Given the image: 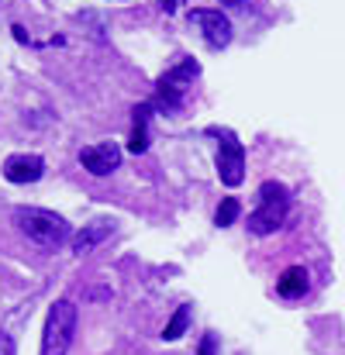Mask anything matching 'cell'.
Returning <instances> with one entry per match:
<instances>
[{"instance_id":"7","label":"cell","mask_w":345,"mask_h":355,"mask_svg":"<svg viewBox=\"0 0 345 355\" xmlns=\"http://www.w3.org/2000/svg\"><path fill=\"white\" fill-rule=\"evenodd\" d=\"M80 166L94 176H111L121 166V148L115 141H94V145L80 148Z\"/></svg>"},{"instance_id":"4","label":"cell","mask_w":345,"mask_h":355,"mask_svg":"<svg viewBox=\"0 0 345 355\" xmlns=\"http://www.w3.org/2000/svg\"><path fill=\"white\" fill-rule=\"evenodd\" d=\"M197 73H201V66L194 59H183L173 69H166L159 76V83H155V104L162 111H180L183 107V94H187V87L194 83Z\"/></svg>"},{"instance_id":"11","label":"cell","mask_w":345,"mask_h":355,"mask_svg":"<svg viewBox=\"0 0 345 355\" xmlns=\"http://www.w3.org/2000/svg\"><path fill=\"white\" fill-rule=\"evenodd\" d=\"M104 238H111V225H108V221H94V225H87L80 235H73V252H76V255H87V252H94Z\"/></svg>"},{"instance_id":"14","label":"cell","mask_w":345,"mask_h":355,"mask_svg":"<svg viewBox=\"0 0 345 355\" xmlns=\"http://www.w3.org/2000/svg\"><path fill=\"white\" fill-rule=\"evenodd\" d=\"M0 355H17V342L7 331H0Z\"/></svg>"},{"instance_id":"3","label":"cell","mask_w":345,"mask_h":355,"mask_svg":"<svg viewBox=\"0 0 345 355\" xmlns=\"http://www.w3.org/2000/svg\"><path fill=\"white\" fill-rule=\"evenodd\" d=\"M73 335H76V304L56 300L42 328V355H66L73 345Z\"/></svg>"},{"instance_id":"6","label":"cell","mask_w":345,"mask_h":355,"mask_svg":"<svg viewBox=\"0 0 345 355\" xmlns=\"http://www.w3.org/2000/svg\"><path fill=\"white\" fill-rule=\"evenodd\" d=\"M221 135L218 141V180L225 187H238L245 180V145L231 131H214Z\"/></svg>"},{"instance_id":"16","label":"cell","mask_w":345,"mask_h":355,"mask_svg":"<svg viewBox=\"0 0 345 355\" xmlns=\"http://www.w3.org/2000/svg\"><path fill=\"white\" fill-rule=\"evenodd\" d=\"M201 355H214V338H211V335L204 338V345H201Z\"/></svg>"},{"instance_id":"2","label":"cell","mask_w":345,"mask_h":355,"mask_svg":"<svg viewBox=\"0 0 345 355\" xmlns=\"http://www.w3.org/2000/svg\"><path fill=\"white\" fill-rule=\"evenodd\" d=\"M290 211V190L276 180H266L259 187V207L249 214V232L252 235H273L283 228Z\"/></svg>"},{"instance_id":"10","label":"cell","mask_w":345,"mask_h":355,"mask_svg":"<svg viewBox=\"0 0 345 355\" xmlns=\"http://www.w3.org/2000/svg\"><path fill=\"white\" fill-rule=\"evenodd\" d=\"M149 118H152V104H138L135 107V121H131V141H128V148L135 155H142L149 148Z\"/></svg>"},{"instance_id":"9","label":"cell","mask_w":345,"mask_h":355,"mask_svg":"<svg viewBox=\"0 0 345 355\" xmlns=\"http://www.w3.org/2000/svg\"><path fill=\"white\" fill-rule=\"evenodd\" d=\"M276 293H280L283 300H297V297H304V293H308V269H304V266H290V269H283V276L276 279Z\"/></svg>"},{"instance_id":"13","label":"cell","mask_w":345,"mask_h":355,"mask_svg":"<svg viewBox=\"0 0 345 355\" xmlns=\"http://www.w3.org/2000/svg\"><path fill=\"white\" fill-rule=\"evenodd\" d=\"M242 214V207H238V200L235 197H225L221 200V207H218V214H214V225L218 228H228V225H235V218Z\"/></svg>"},{"instance_id":"5","label":"cell","mask_w":345,"mask_h":355,"mask_svg":"<svg viewBox=\"0 0 345 355\" xmlns=\"http://www.w3.org/2000/svg\"><path fill=\"white\" fill-rule=\"evenodd\" d=\"M187 21H190V28L201 31V38H204L208 49H225L231 42L228 14H221L214 7H194V10H187Z\"/></svg>"},{"instance_id":"15","label":"cell","mask_w":345,"mask_h":355,"mask_svg":"<svg viewBox=\"0 0 345 355\" xmlns=\"http://www.w3.org/2000/svg\"><path fill=\"white\" fill-rule=\"evenodd\" d=\"M180 3H183V0H159V7H162L166 14H173V10H176Z\"/></svg>"},{"instance_id":"17","label":"cell","mask_w":345,"mask_h":355,"mask_svg":"<svg viewBox=\"0 0 345 355\" xmlns=\"http://www.w3.org/2000/svg\"><path fill=\"white\" fill-rule=\"evenodd\" d=\"M221 3H238V0H221Z\"/></svg>"},{"instance_id":"12","label":"cell","mask_w":345,"mask_h":355,"mask_svg":"<svg viewBox=\"0 0 345 355\" xmlns=\"http://www.w3.org/2000/svg\"><path fill=\"white\" fill-rule=\"evenodd\" d=\"M187 324H190V307H176V314H173L169 324L162 328V338H166V342H176V338L187 331Z\"/></svg>"},{"instance_id":"1","label":"cell","mask_w":345,"mask_h":355,"mask_svg":"<svg viewBox=\"0 0 345 355\" xmlns=\"http://www.w3.org/2000/svg\"><path fill=\"white\" fill-rule=\"evenodd\" d=\"M14 225L21 228V235H28L42 248H59L73 238L66 218H59L56 211H45V207H14Z\"/></svg>"},{"instance_id":"8","label":"cell","mask_w":345,"mask_h":355,"mask_svg":"<svg viewBox=\"0 0 345 355\" xmlns=\"http://www.w3.org/2000/svg\"><path fill=\"white\" fill-rule=\"evenodd\" d=\"M42 173H45V159L42 155L21 152V155H7L3 159V180L7 183H38Z\"/></svg>"}]
</instances>
